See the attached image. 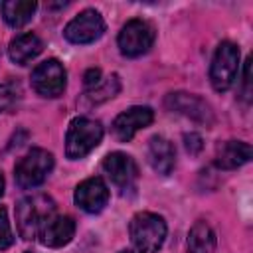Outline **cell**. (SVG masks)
I'll use <instances>...</instances> for the list:
<instances>
[{"label": "cell", "mask_w": 253, "mask_h": 253, "mask_svg": "<svg viewBox=\"0 0 253 253\" xmlns=\"http://www.w3.org/2000/svg\"><path fill=\"white\" fill-rule=\"evenodd\" d=\"M103 138V126L99 121L77 117L69 123L67 134H65V154L71 160L83 158L89 154L95 146H99Z\"/></svg>", "instance_id": "cell-2"}, {"label": "cell", "mask_w": 253, "mask_h": 253, "mask_svg": "<svg viewBox=\"0 0 253 253\" xmlns=\"http://www.w3.org/2000/svg\"><path fill=\"white\" fill-rule=\"evenodd\" d=\"M184 146H186V150L190 152V154H198L202 148H204V142H202V136L198 134V132H186L184 134Z\"/></svg>", "instance_id": "cell-22"}, {"label": "cell", "mask_w": 253, "mask_h": 253, "mask_svg": "<svg viewBox=\"0 0 253 253\" xmlns=\"http://www.w3.org/2000/svg\"><path fill=\"white\" fill-rule=\"evenodd\" d=\"M83 81H85V87H87V89H93L95 85L101 83V69H97V67L87 69L85 75H83Z\"/></svg>", "instance_id": "cell-24"}, {"label": "cell", "mask_w": 253, "mask_h": 253, "mask_svg": "<svg viewBox=\"0 0 253 253\" xmlns=\"http://www.w3.org/2000/svg\"><path fill=\"white\" fill-rule=\"evenodd\" d=\"M14 99H16L14 87L10 83H0V113H4L6 109H10L12 103H14Z\"/></svg>", "instance_id": "cell-21"}, {"label": "cell", "mask_w": 253, "mask_h": 253, "mask_svg": "<svg viewBox=\"0 0 253 253\" xmlns=\"http://www.w3.org/2000/svg\"><path fill=\"white\" fill-rule=\"evenodd\" d=\"M239 71V47L231 42H221L213 53L210 67V81L215 91H227Z\"/></svg>", "instance_id": "cell-5"}, {"label": "cell", "mask_w": 253, "mask_h": 253, "mask_svg": "<svg viewBox=\"0 0 253 253\" xmlns=\"http://www.w3.org/2000/svg\"><path fill=\"white\" fill-rule=\"evenodd\" d=\"M26 253H32V251H26Z\"/></svg>", "instance_id": "cell-27"}, {"label": "cell", "mask_w": 253, "mask_h": 253, "mask_svg": "<svg viewBox=\"0 0 253 253\" xmlns=\"http://www.w3.org/2000/svg\"><path fill=\"white\" fill-rule=\"evenodd\" d=\"M75 233V221L69 215H55L43 219V223L38 229V237L42 245L45 247H63L73 239Z\"/></svg>", "instance_id": "cell-13"}, {"label": "cell", "mask_w": 253, "mask_h": 253, "mask_svg": "<svg viewBox=\"0 0 253 253\" xmlns=\"http://www.w3.org/2000/svg\"><path fill=\"white\" fill-rule=\"evenodd\" d=\"M53 168V156L51 152L43 150V148H32L26 156H22L14 168V176H16V184L22 190H30L36 188L40 184H43V180L47 178V174Z\"/></svg>", "instance_id": "cell-4"}, {"label": "cell", "mask_w": 253, "mask_h": 253, "mask_svg": "<svg viewBox=\"0 0 253 253\" xmlns=\"http://www.w3.org/2000/svg\"><path fill=\"white\" fill-rule=\"evenodd\" d=\"M55 206L47 196H30L22 198L16 206V221H18V231L24 239H34L38 237V229L43 223L45 217L53 213Z\"/></svg>", "instance_id": "cell-3"}, {"label": "cell", "mask_w": 253, "mask_h": 253, "mask_svg": "<svg viewBox=\"0 0 253 253\" xmlns=\"http://www.w3.org/2000/svg\"><path fill=\"white\" fill-rule=\"evenodd\" d=\"M4 194V176H2V172H0V196Z\"/></svg>", "instance_id": "cell-25"}, {"label": "cell", "mask_w": 253, "mask_h": 253, "mask_svg": "<svg viewBox=\"0 0 253 253\" xmlns=\"http://www.w3.org/2000/svg\"><path fill=\"white\" fill-rule=\"evenodd\" d=\"M121 253H130V251H121Z\"/></svg>", "instance_id": "cell-26"}, {"label": "cell", "mask_w": 253, "mask_h": 253, "mask_svg": "<svg viewBox=\"0 0 253 253\" xmlns=\"http://www.w3.org/2000/svg\"><path fill=\"white\" fill-rule=\"evenodd\" d=\"M73 200H75V204L83 211H87V213H99L107 206V202H109V188L103 182V178L93 176V178L83 180L75 188Z\"/></svg>", "instance_id": "cell-11"}, {"label": "cell", "mask_w": 253, "mask_h": 253, "mask_svg": "<svg viewBox=\"0 0 253 253\" xmlns=\"http://www.w3.org/2000/svg\"><path fill=\"white\" fill-rule=\"evenodd\" d=\"M154 119L150 107H130L113 121V134L119 142H128L140 128L148 126Z\"/></svg>", "instance_id": "cell-10"}, {"label": "cell", "mask_w": 253, "mask_h": 253, "mask_svg": "<svg viewBox=\"0 0 253 253\" xmlns=\"http://www.w3.org/2000/svg\"><path fill=\"white\" fill-rule=\"evenodd\" d=\"M42 49H43L42 40H40L36 34L28 32V34L16 36V38L10 42L8 55H10V59H12L14 63L26 65V63H30L34 57H38V55L42 53Z\"/></svg>", "instance_id": "cell-16"}, {"label": "cell", "mask_w": 253, "mask_h": 253, "mask_svg": "<svg viewBox=\"0 0 253 253\" xmlns=\"http://www.w3.org/2000/svg\"><path fill=\"white\" fill-rule=\"evenodd\" d=\"M215 231L206 221H196L188 233V251L190 253H213L215 249Z\"/></svg>", "instance_id": "cell-18"}, {"label": "cell", "mask_w": 253, "mask_h": 253, "mask_svg": "<svg viewBox=\"0 0 253 253\" xmlns=\"http://www.w3.org/2000/svg\"><path fill=\"white\" fill-rule=\"evenodd\" d=\"M243 99L247 103L251 101V57L245 59V67H243Z\"/></svg>", "instance_id": "cell-23"}, {"label": "cell", "mask_w": 253, "mask_h": 253, "mask_svg": "<svg viewBox=\"0 0 253 253\" xmlns=\"http://www.w3.org/2000/svg\"><path fill=\"white\" fill-rule=\"evenodd\" d=\"M146 156H148V164L154 168V172H158L162 176H168L176 162V152H174L172 142L158 134L148 140Z\"/></svg>", "instance_id": "cell-15"}, {"label": "cell", "mask_w": 253, "mask_h": 253, "mask_svg": "<svg viewBox=\"0 0 253 253\" xmlns=\"http://www.w3.org/2000/svg\"><path fill=\"white\" fill-rule=\"evenodd\" d=\"M36 8H38V4L34 0H4L0 4L2 18H4V22L10 28H22V26H26L32 20Z\"/></svg>", "instance_id": "cell-17"}, {"label": "cell", "mask_w": 253, "mask_h": 253, "mask_svg": "<svg viewBox=\"0 0 253 253\" xmlns=\"http://www.w3.org/2000/svg\"><path fill=\"white\" fill-rule=\"evenodd\" d=\"M12 243H14V233H12V227L8 221V213L4 208H0V251L8 249Z\"/></svg>", "instance_id": "cell-20"}, {"label": "cell", "mask_w": 253, "mask_h": 253, "mask_svg": "<svg viewBox=\"0 0 253 253\" xmlns=\"http://www.w3.org/2000/svg\"><path fill=\"white\" fill-rule=\"evenodd\" d=\"M251 144L243 140H227L221 142L215 150V166L221 170H233L251 160Z\"/></svg>", "instance_id": "cell-14"}, {"label": "cell", "mask_w": 253, "mask_h": 253, "mask_svg": "<svg viewBox=\"0 0 253 253\" xmlns=\"http://www.w3.org/2000/svg\"><path fill=\"white\" fill-rule=\"evenodd\" d=\"M105 32V20L97 10H83L63 30V36L71 43H91Z\"/></svg>", "instance_id": "cell-8"}, {"label": "cell", "mask_w": 253, "mask_h": 253, "mask_svg": "<svg viewBox=\"0 0 253 253\" xmlns=\"http://www.w3.org/2000/svg\"><path fill=\"white\" fill-rule=\"evenodd\" d=\"M121 91V81H119V75H109L105 81H101L99 85H95L93 89H87V99L89 103H103L111 97H115L117 93Z\"/></svg>", "instance_id": "cell-19"}, {"label": "cell", "mask_w": 253, "mask_h": 253, "mask_svg": "<svg viewBox=\"0 0 253 253\" xmlns=\"http://www.w3.org/2000/svg\"><path fill=\"white\" fill-rule=\"evenodd\" d=\"M65 69L57 59H45L32 71V87L42 97H59L65 89Z\"/></svg>", "instance_id": "cell-9"}, {"label": "cell", "mask_w": 253, "mask_h": 253, "mask_svg": "<svg viewBox=\"0 0 253 253\" xmlns=\"http://www.w3.org/2000/svg\"><path fill=\"white\" fill-rule=\"evenodd\" d=\"M164 105L168 111L184 115L186 119H192L194 123L211 126L213 125V111L211 107L198 95L192 93H184V91H176V93H168L164 99Z\"/></svg>", "instance_id": "cell-7"}, {"label": "cell", "mask_w": 253, "mask_h": 253, "mask_svg": "<svg viewBox=\"0 0 253 253\" xmlns=\"http://www.w3.org/2000/svg\"><path fill=\"white\" fill-rule=\"evenodd\" d=\"M103 170L119 190H128L138 178L136 162L125 152H111L103 160Z\"/></svg>", "instance_id": "cell-12"}, {"label": "cell", "mask_w": 253, "mask_h": 253, "mask_svg": "<svg viewBox=\"0 0 253 253\" xmlns=\"http://www.w3.org/2000/svg\"><path fill=\"white\" fill-rule=\"evenodd\" d=\"M132 245L138 253H158L166 239V221L162 215L152 211H138L128 225Z\"/></svg>", "instance_id": "cell-1"}, {"label": "cell", "mask_w": 253, "mask_h": 253, "mask_svg": "<svg viewBox=\"0 0 253 253\" xmlns=\"http://www.w3.org/2000/svg\"><path fill=\"white\" fill-rule=\"evenodd\" d=\"M117 43H119V49H121L123 55L138 57V55L146 53L152 47V43H154V28L146 20H140V18L128 20L121 28Z\"/></svg>", "instance_id": "cell-6"}]
</instances>
